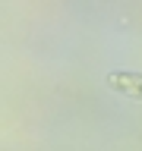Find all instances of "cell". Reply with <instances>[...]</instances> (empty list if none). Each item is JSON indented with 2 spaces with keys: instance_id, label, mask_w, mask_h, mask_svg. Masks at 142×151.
Wrapping results in <instances>:
<instances>
[{
  "instance_id": "cell-1",
  "label": "cell",
  "mask_w": 142,
  "mask_h": 151,
  "mask_svg": "<svg viewBox=\"0 0 142 151\" xmlns=\"http://www.w3.org/2000/svg\"><path fill=\"white\" fill-rule=\"evenodd\" d=\"M107 85H111L114 91L126 94V98L142 101V76L139 73H111L107 76Z\"/></svg>"
}]
</instances>
